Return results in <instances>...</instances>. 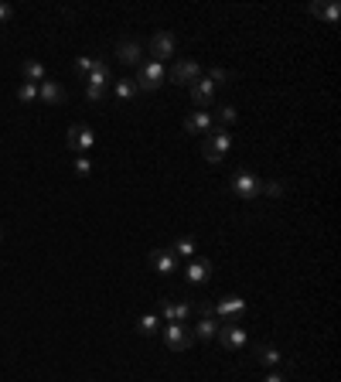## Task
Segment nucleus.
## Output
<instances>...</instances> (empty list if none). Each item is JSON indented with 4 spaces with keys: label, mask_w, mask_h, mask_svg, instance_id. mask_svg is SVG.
Masks as SVG:
<instances>
[{
    "label": "nucleus",
    "mask_w": 341,
    "mask_h": 382,
    "mask_svg": "<svg viewBox=\"0 0 341 382\" xmlns=\"http://www.w3.org/2000/svg\"><path fill=\"white\" fill-rule=\"evenodd\" d=\"M229 147H232V137H229L226 126H212V130L205 133V140H201V154H205V161H212V164L226 161Z\"/></svg>",
    "instance_id": "1"
},
{
    "label": "nucleus",
    "mask_w": 341,
    "mask_h": 382,
    "mask_svg": "<svg viewBox=\"0 0 341 382\" xmlns=\"http://www.w3.org/2000/svg\"><path fill=\"white\" fill-rule=\"evenodd\" d=\"M164 79H168L164 65L151 58V62H140V72H137V79H133V82H137V89H140V93H154Z\"/></svg>",
    "instance_id": "2"
},
{
    "label": "nucleus",
    "mask_w": 341,
    "mask_h": 382,
    "mask_svg": "<svg viewBox=\"0 0 341 382\" xmlns=\"http://www.w3.org/2000/svg\"><path fill=\"white\" fill-rule=\"evenodd\" d=\"M215 338H219L222 348H229V352H243V348L250 345V335H246V328H243L239 321H222V328H219Z\"/></svg>",
    "instance_id": "3"
},
{
    "label": "nucleus",
    "mask_w": 341,
    "mask_h": 382,
    "mask_svg": "<svg viewBox=\"0 0 341 382\" xmlns=\"http://www.w3.org/2000/svg\"><path fill=\"white\" fill-rule=\"evenodd\" d=\"M85 82H89V86H85V99H89V102H99V99H102V93H106V86L113 82L109 65H106V62H99V65H96V69L85 76Z\"/></svg>",
    "instance_id": "4"
},
{
    "label": "nucleus",
    "mask_w": 341,
    "mask_h": 382,
    "mask_svg": "<svg viewBox=\"0 0 341 382\" xmlns=\"http://www.w3.org/2000/svg\"><path fill=\"white\" fill-rule=\"evenodd\" d=\"M161 335H164V345L170 352H188L195 345V335L188 324H168V328H161Z\"/></svg>",
    "instance_id": "5"
},
{
    "label": "nucleus",
    "mask_w": 341,
    "mask_h": 382,
    "mask_svg": "<svg viewBox=\"0 0 341 382\" xmlns=\"http://www.w3.org/2000/svg\"><path fill=\"white\" fill-rule=\"evenodd\" d=\"M229 185H232V191H236L239 198H246V201L256 198V194H263V178H256L253 171H236Z\"/></svg>",
    "instance_id": "6"
},
{
    "label": "nucleus",
    "mask_w": 341,
    "mask_h": 382,
    "mask_svg": "<svg viewBox=\"0 0 341 382\" xmlns=\"http://www.w3.org/2000/svg\"><path fill=\"white\" fill-rule=\"evenodd\" d=\"M92 144H96V133H92L85 123H72V126H69V137H65V147H69V150L82 154V150H89Z\"/></svg>",
    "instance_id": "7"
},
{
    "label": "nucleus",
    "mask_w": 341,
    "mask_h": 382,
    "mask_svg": "<svg viewBox=\"0 0 341 382\" xmlns=\"http://www.w3.org/2000/svg\"><path fill=\"white\" fill-rule=\"evenodd\" d=\"M170 82H177V86H191V82H198L201 79V65L198 62H174L168 72Z\"/></svg>",
    "instance_id": "8"
},
{
    "label": "nucleus",
    "mask_w": 341,
    "mask_h": 382,
    "mask_svg": "<svg viewBox=\"0 0 341 382\" xmlns=\"http://www.w3.org/2000/svg\"><path fill=\"white\" fill-rule=\"evenodd\" d=\"M147 263H151V270H157V273H177V267H181V260L170 253V249H151V256H147Z\"/></svg>",
    "instance_id": "9"
},
{
    "label": "nucleus",
    "mask_w": 341,
    "mask_h": 382,
    "mask_svg": "<svg viewBox=\"0 0 341 382\" xmlns=\"http://www.w3.org/2000/svg\"><path fill=\"white\" fill-rule=\"evenodd\" d=\"M243 314H246V300L243 297H222L215 304V317L219 321H239Z\"/></svg>",
    "instance_id": "10"
},
{
    "label": "nucleus",
    "mask_w": 341,
    "mask_h": 382,
    "mask_svg": "<svg viewBox=\"0 0 341 382\" xmlns=\"http://www.w3.org/2000/svg\"><path fill=\"white\" fill-rule=\"evenodd\" d=\"M174 52H177V38H174L170 31H157V34L151 38V55H154V62L170 58Z\"/></svg>",
    "instance_id": "11"
},
{
    "label": "nucleus",
    "mask_w": 341,
    "mask_h": 382,
    "mask_svg": "<svg viewBox=\"0 0 341 382\" xmlns=\"http://www.w3.org/2000/svg\"><path fill=\"white\" fill-rule=\"evenodd\" d=\"M208 277H212V260H205V256H198V260H191L188 267H184V280L195 286L208 284Z\"/></svg>",
    "instance_id": "12"
},
{
    "label": "nucleus",
    "mask_w": 341,
    "mask_h": 382,
    "mask_svg": "<svg viewBox=\"0 0 341 382\" xmlns=\"http://www.w3.org/2000/svg\"><path fill=\"white\" fill-rule=\"evenodd\" d=\"M188 95H191V102H195L198 109H208V106H212V99H215V86L201 76L198 82H191V86H188Z\"/></svg>",
    "instance_id": "13"
},
{
    "label": "nucleus",
    "mask_w": 341,
    "mask_h": 382,
    "mask_svg": "<svg viewBox=\"0 0 341 382\" xmlns=\"http://www.w3.org/2000/svg\"><path fill=\"white\" fill-rule=\"evenodd\" d=\"M140 55H144L140 41H130V38H123V41L116 45V58H120L123 65H140Z\"/></svg>",
    "instance_id": "14"
},
{
    "label": "nucleus",
    "mask_w": 341,
    "mask_h": 382,
    "mask_svg": "<svg viewBox=\"0 0 341 382\" xmlns=\"http://www.w3.org/2000/svg\"><path fill=\"white\" fill-rule=\"evenodd\" d=\"M21 76H24V82H34V86H41L45 79H52L48 69H45L38 58H24V62H21Z\"/></svg>",
    "instance_id": "15"
},
{
    "label": "nucleus",
    "mask_w": 341,
    "mask_h": 382,
    "mask_svg": "<svg viewBox=\"0 0 341 382\" xmlns=\"http://www.w3.org/2000/svg\"><path fill=\"white\" fill-rule=\"evenodd\" d=\"M38 99H45L48 106H62V102H65V89H62V82L45 79V82L38 86Z\"/></svg>",
    "instance_id": "16"
},
{
    "label": "nucleus",
    "mask_w": 341,
    "mask_h": 382,
    "mask_svg": "<svg viewBox=\"0 0 341 382\" xmlns=\"http://www.w3.org/2000/svg\"><path fill=\"white\" fill-rule=\"evenodd\" d=\"M212 123H215V120H212V113H208V109H195V113L184 120V130H188V133H208V130H212Z\"/></svg>",
    "instance_id": "17"
},
{
    "label": "nucleus",
    "mask_w": 341,
    "mask_h": 382,
    "mask_svg": "<svg viewBox=\"0 0 341 382\" xmlns=\"http://www.w3.org/2000/svg\"><path fill=\"white\" fill-rule=\"evenodd\" d=\"M164 317H168V324H184L188 321V314H191V304H184V300H164Z\"/></svg>",
    "instance_id": "18"
},
{
    "label": "nucleus",
    "mask_w": 341,
    "mask_h": 382,
    "mask_svg": "<svg viewBox=\"0 0 341 382\" xmlns=\"http://www.w3.org/2000/svg\"><path fill=\"white\" fill-rule=\"evenodd\" d=\"M219 328H222V321H219V317H201V321H198V328H191V335H195L198 341H212V338L219 335Z\"/></svg>",
    "instance_id": "19"
},
{
    "label": "nucleus",
    "mask_w": 341,
    "mask_h": 382,
    "mask_svg": "<svg viewBox=\"0 0 341 382\" xmlns=\"http://www.w3.org/2000/svg\"><path fill=\"white\" fill-rule=\"evenodd\" d=\"M170 253H174L177 260H191V256L198 253V246H195V239H191V236H181V239H174Z\"/></svg>",
    "instance_id": "20"
},
{
    "label": "nucleus",
    "mask_w": 341,
    "mask_h": 382,
    "mask_svg": "<svg viewBox=\"0 0 341 382\" xmlns=\"http://www.w3.org/2000/svg\"><path fill=\"white\" fill-rule=\"evenodd\" d=\"M311 14H314V17H324V21L335 24V21L341 17V3H335V0H331V3H311Z\"/></svg>",
    "instance_id": "21"
},
{
    "label": "nucleus",
    "mask_w": 341,
    "mask_h": 382,
    "mask_svg": "<svg viewBox=\"0 0 341 382\" xmlns=\"http://www.w3.org/2000/svg\"><path fill=\"white\" fill-rule=\"evenodd\" d=\"M256 359L263 362V366H280L283 362V355H280V348H273V345H259V352H256Z\"/></svg>",
    "instance_id": "22"
},
{
    "label": "nucleus",
    "mask_w": 341,
    "mask_h": 382,
    "mask_svg": "<svg viewBox=\"0 0 341 382\" xmlns=\"http://www.w3.org/2000/svg\"><path fill=\"white\" fill-rule=\"evenodd\" d=\"M113 93H116L120 102H126V99H133L140 89H137V82H133V79H120V82H113Z\"/></svg>",
    "instance_id": "23"
},
{
    "label": "nucleus",
    "mask_w": 341,
    "mask_h": 382,
    "mask_svg": "<svg viewBox=\"0 0 341 382\" xmlns=\"http://www.w3.org/2000/svg\"><path fill=\"white\" fill-rule=\"evenodd\" d=\"M236 116H239V113H236V106H229V102H222V106L212 113V120H215L219 126H229V123H236Z\"/></svg>",
    "instance_id": "24"
},
{
    "label": "nucleus",
    "mask_w": 341,
    "mask_h": 382,
    "mask_svg": "<svg viewBox=\"0 0 341 382\" xmlns=\"http://www.w3.org/2000/svg\"><path fill=\"white\" fill-rule=\"evenodd\" d=\"M17 99H21L24 106L38 102V86H34V82H24V79H21V86H17Z\"/></svg>",
    "instance_id": "25"
},
{
    "label": "nucleus",
    "mask_w": 341,
    "mask_h": 382,
    "mask_svg": "<svg viewBox=\"0 0 341 382\" xmlns=\"http://www.w3.org/2000/svg\"><path fill=\"white\" fill-rule=\"evenodd\" d=\"M205 79H208L212 86H222V82H232L236 76H232L229 69H208V72H205Z\"/></svg>",
    "instance_id": "26"
},
{
    "label": "nucleus",
    "mask_w": 341,
    "mask_h": 382,
    "mask_svg": "<svg viewBox=\"0 0 341 382\" xmlns=\"http://www.w3.org/2000/svg\"><path fill=\"white\" fill-rule=\"evenodd\" d=\"M157 328H161L157 314H144L140 317V335H157Z\"/></svg>",
    "instance_id": "27"
},
{
    "label": "nucleus",
    "mask_w": 341,
    "mask_h": 382,
    "mask_svg": "<svg viewBox=\"0 0 341 382\" xmlns=\"http://www.w3.org/2000/svg\"><path fill=\"white\" fill-rule=\"evenodd\" d=\"M96 65H99V62H96V58H89V55H85V58H79V62H76V72H79V76H89V72H92V69H96Z\"/></svg>",
    "instance_id": "28"
},
{
    "label": "nucleus",
    "mask_w": 341,
    "mask_h": 382,
    "mask_svg": "<svg viewBox=\"0 0 341 382\" xmlns=\"http://www.w3.org/2000/svg\"><path fill=\"white\" fill-rule=\"evenodd\" d=\"M76 175H79V178H89V175H92V161H89V157H76Z\"/></svg>",
    "instance_id": "29"
},
{
    "label": "nucleus",
    "mask_w": 341,
    "mask_h": 382,
    "mask_svg": "<svg viewBox=\"0 0 341 382\" xmlns=\"http://www.w3.org/2000/svg\"><path fill=\"white\" fill-rule=\"evenodd\" d=\"M263 191H266L270 198H280V194H283V185H280V181H263Z\"/></svg>",
    "instance_id": "30"
},
{
    "label": "nucleus",
    "mask_w": 341,
    "mask_h": 382,
    "mask_svg": "<svg viewBox=\"0 0 341 382\" xmlns=\"http://www.w3.org/2000/svg\"><path fill=\"white\" fill-rule=\"evenodd\" d=\"M10 17H14V7H10V3H0V24H10Z\"/></svg>",
    "instance_id": "31"
},
{
    "label": "nucleus",
    "mask_w": 341,
    "mask_h": 382,
    "mask_svg": "<svg viewBox=\"0 0 341 382\" xmlns=\"http://www.w3.org/2000/svg\"><path fill=\"white\" fill-rule=\"evenodd\" d=\"M198 314H201V317H215V304H208V300L198 304Z\"/></svg>",
    "instance_id": "32"
},
{
    "label": "nucleus",
    "mask_w": 341,
    "mask_h": 382,
    "mask_svg": "<svg viewBox=\"0 0 341 382\" xmlns=\"http://www.w3.org/2000/svg\"><path fill=\"white\" fill-rule=\"evenodd\" d=\"M266 382H287V379H283V376H276V372H273V376H266Z\"/></svg>",
    "instance_id": "33"
},
{
    "label": "nucleus",
    "mask_w": 341,
    "mask_h": 382,
    "mask_svg": "<svg viewBox=\"0 0 341 382\" xmlns=\"http://www.w3.org/2000/svg\"><path fill=\"white\" fill-rule=\"evenodd\" d=\"M0 236H3V232H0Z\"/></svg>",
    "instance_id": "34"
}]
</instances>
